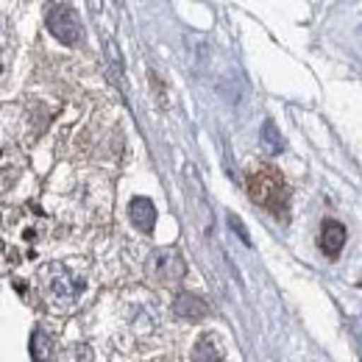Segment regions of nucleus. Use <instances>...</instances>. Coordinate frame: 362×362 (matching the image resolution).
Here are the masks:
<instances>
[{
  "mask_svg": "<svg viewBox=\"0 0 362 362\" xmlns=\"http://www.w3.org/2000/svg\"><path fill=\"white\" fill-rule=\"evenodd\" d=\"M248 195L254 204L265 206L276 218L287 215V187H284V179L279 176V170L271 165H259L248 173Z\"/></svg>",
  "mask_w": 362,
  "mask_h": 362,
  "instance_id": "obj_1",
  "label": "nucleus"
},
{
  "mask_svg": "<svg viewBox=\"0 0 362 362\" xmlns=\"http://www.w3.org/2000/svg\"><path fill=\"white\" fill-rule=\"evenodd\" d=\"M47 28L50 34L64 42V45H78L84 40V28H81V20L78 14L73 11V6L67 3H59V6H50L47 8Z\"/></svg>",
  "mask_w": 362,
  "mask_h": 362,
  "instance_id": "obj_2",
  "label": "nucleus"
},
{
  "mask_svg": "<svg viewBox=\"0 0 362 362\" xmlns=\"http://www.w3.org/2000/svg\"><path fill=\"white\" fill-rule=\"evenodd\" d=\"M148 273H151L159 284H173V281L184 279L187 262L181 259L179 251H173V248H159V251H153V257H151V262H148Z\"/></svg>",
  "mask_w": 362,
  "mask_h": 362,
  "instance_id": "obj_3",
  "label": "nucleus"
},
{
  "mask_svg": "<svg viewBox=\"0 0 362 362\" xmlns=\"http://www.w3.org/2000/svg\"><path fill=\"white\" fill-rule=\"evenodd\" d=\"M346 237H349V231H346L343 223L323 221V231H320V248H323V254L326 257H340V251L346 245Z\"/></svg>",
  "mask_w": 362,
  "mask_h": 362,
  "instance_id": "obj_4",
  "label": "nucleus"
},
{
  "mask_svg": "<svg viewBox=\"0 0 362 362\" xmlns=\"http://www.w3.org/2000/svg\"><path fill=\"white\" fill-rule=\"evenodd\" d=\"M129 215H132V223H134L139 231H153V226H156V209H153V204H151L148 198H142V195L129 204Z\"/></svg>",
  "mask_w": 362,
  "mask_h": 362,
  "instance_id": "obj_5",
  "label": "nucleus"
},
{
  "mask_svg": "<svg viewBox=\"0 0 362 362\" xmlns=\"http://www.w3.org/2000/svg\"><path fill=\"white\" fill-rule=\"evenodd\" d=\"M173 313L179 317H187V320H198V317H204L209 313V307H206L204 298H198L192 293H179L176 301H173Z\"/></svg>",
  "mask_w": 362,
  "mask_h": 362,
  "instance_id": "obj_6",
  "label": "nucleus"
},
{
  "mask_svg": "<svg viewBox=\"0 0 362 362\" xmlns=\"http://www.w3.org/2000/svg\"><path fill=\"white\" fill-rule=\"evenodd\" d=\"M223 360V351H221V346H218V340L215 337H201L198 340V346H195V362H221Z\"/></svg>",
  "mask_w": 362,
  "mask_h": 362,
  "instance_id": "obj_7",
  "label": "nucleus"
},
{
  "mask_svg": "<svg viewBox=\"0 0 362 362\" xmlns=\"http://www.w3.org/2000/svg\"><path fill=\"white\" fill-rule=\"evenodd\" d=\"M259 139H262V148L268 151V153H281L284 151V139H281V134L276 132V126H273L271 120L262 126V134H259Z\"/></svg>",
  "mask_w": 362,
  "mask_h": 362,
  "instance_id": "obj_8",
  "label": "nucleus"
},
{
  "mask_svg": "<svg viewBox=\"0 0 362 362\" xmlns=\"http://www.w3.org/2000/svg\"><path fill=\"white\" fill-rule=\"evenodd\" d=\"M31 346H34V357H37V362H47V357H50V337H47L42 329H37Z\"/></svg>",
  "mask_w": 362,
  "mask_h": 362,
  "instance_id": "obj_9",
  "label": "nucleus"
},
{
  "mask_svg": "<svg viewBox=\"0 0 362 362\" xmlns=\"http://www.w3.org/2000/svg\"><path fill=\"white\" fill-rule=\"evenodd\" d=\"M228 223H231V228H234V231H240V237H243V243H245V245H251V237H248V231H245V226H243L237 218H228Z\"/></svg>",
  "mask_w": 362,
  "mask_h": 362,
  "instance_id": "obj_10",
  "label": "nucleus"
}]
</instances>
